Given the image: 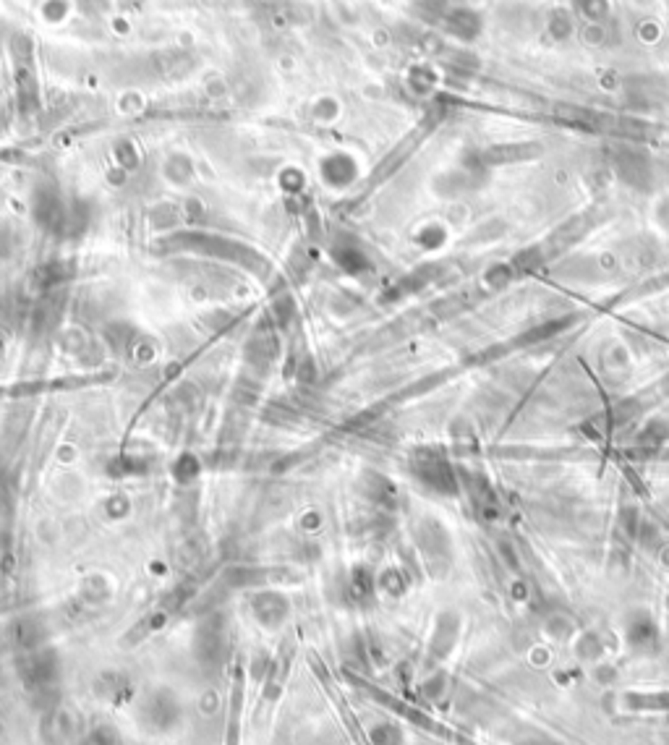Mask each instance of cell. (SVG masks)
<instances>
[{
  "label": "cell",
  "mask_w": 669,
  "mask_h": 745,
  "mask_svg": "<svg viewBox=\"0 0 669 745\" xmlns=\"http://www.w3.org/2000/svg\"><path fill=\"white\" fill-rule=\"evenodd\" d=\"M22 678L29 685V691H34L37 696L53 691L55 682H58V670H55V662L50 659V654H32L22 664Z\"/></svg>",
  "instance_id": "2"
},
{
  "label": "cell",
  "mask_w": 669,
  "mask_h": 745,
  "mask_svg": "<svg viewBox=\"0 0 669 745\" xmlns=\"http://www.w3.org/2000/svg\"><path fill=\"white\" fill-rule=\"evenodd\" d=\"M139 714L141 722L147 724L150 730H154V732L173 730L175 724L181 722V706H178L173 693L168 691H154L152 696H147Z\"/></svg>",
  "instance_id": "1"
}]
</instances>
